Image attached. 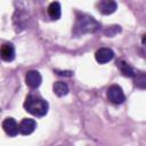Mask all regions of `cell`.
Segmentation results:
<instances>
[{"mask_svg":"<svg viewBox=\"0 0 146 146\" xmlns=\"http://www.w3.org/2000/svg\"><path fill=\"white\" fill-rule=\"evenodd\" d=\"M100 27L99 23L87 14H78L73 33L74 35H83L88 33H95Z\"/></svg>","mask_w":146,"mask_h":146,"instance_id":"1","label":"cell"},{"mask_svg":"<svg viewBox=\"0 0 146 146\" xmlns=\"http://www.w3.org/2000/svg\"><path fill=\"white\" fill-rule=\"evenodd\" d=\"M48 107H49V105H48L47 100H44L43 98H41L38 95H29L24 102L25 111L34 116H38V117L44 116L48 112Z\"/></svg>","mask_w":146,"mask_h":146,"instance_id":"2","label":"cell"},{"mask_svg":"<svg viewBox=\"0 0 146 146\" xmlns=\"http://www.w3.org/2000/svg\"><path fill=\"white\" fill-rule=\"evenodd\" d=\"M107 98L111 103H113L115 105L122 104L125 100L124 92H123L122 88L117 84H113L107 89Z\"/></svg>","mask_w":146,"mask_h":146,"instance_id":"3","label":"cell"},{"mask_svg":"<svg viewBox=\"0 0 146 146\" xmlns=\"http://www.w3.org/2000/svg\"><path fill=\"white\" fill-rule=\"evenodd\" d=\"M13 22H14V26L16 29V31H22L24 29L27 27V22H29V15L21 10V9H17L14 14V17H13Z\"/></svg>","mask_w":146,"mask_h":146,"instance_id":"4","label":"cell"},{"mask_svg":"<svg viewBox=\"0 0 146 146\" xmlns=\"http://www.w3.org/2000/svg\"><path fill=\"white\" fill-rule=\"evenodd\" d=\"M41 81H42V78H41V74H40L38 71L31 70V71H27V72H26L25 82H26V84H27L31 89H36V88H39V86L41 84Z\"/></svg>","mask_w":146,"mask_h":146,"instance_id":"5","label":"cell"},{"mask_svg":"<svg viewBox=\"0 0 146 146\" xmlns=\"http://www.w3.org/2000/svg\"><path fill=\"white\" fill-rule=\"evenodd\" d=\"M117 8V5L114 0H99L97 3V9L103 15H111Z\"/></svg>","mask_w":146,"mask_h":146,"instance_id":"6","label":"cell"},{"mask_svg":"<svg viewBox=\"0 0 146 146\" xmlns=\"http://www.w3.org/2000/svg\"><path fill=\"white\" fill-rule=\"evenodd\" d=\"M0 58L5 62H11L15 58V47L10 42L0 46Z\"/></svg>","mask_w":146,"mask_h":146,"instance_id":"7","label":"cell"},{"mask_svg":"<svg viewBox=\"0 0 146 146\" xmlns=\"http://www.w3.org/2000/svg\"><path fill=\"white\" fill-rule=\"evenodd\" d=\"M36 128V122L33 120V119H23L21 121V123L18 124V132L24 135V136H27V135H31Z\"/></svg>","mask_w":146,"mask_h":146,"instance_id":"8","label":"cell"},{"mask_svg":"<svg viewBox=\"0 0 146 146\" xmlns=\"http://www.w3.org/2000/svg\"><path fill=\"white\" fill-rule=\"evenodd\" d=\"M2 129L9 137H15L18 135V124L13 117H6L3 120Z\"/></svg>","mask_w":146,"mask_h":146,"instance_id":"9","label":"cell"},{"mask_svg":"<svg viewBox=\"0 0 146 146\" xmlns=\"http://www.w3.org/2000/svg\"><path fill=\"white\" fill-rule=\"evenodd\" d=\"M95 58L99 64H105L108 63L110 60H112L114 58V51L110 48H100L96 51L95 54Z\"/></svg>","mask_w":146,"mask_h":146,"instance_id":"10","label":"cell"},{"mask_svg":"<svg viewBox=\"0 0 146 146\" xmlns=\"http://www.w3.org/2000/svg\"><path fill=\"white\" fill-rule=\"evenodd\" d=\"M48 15H49V17L51 18V19H54V21H57V19H59V17H60V15H62V8H60V5H59V2H57V1H52L49 6H48Z\"/></svg>","mask_w":146,"mask_h":146,"instance_id":"11","label":"cell"},{"mask_svg":"<svg viewBox=\"0 0 146 146\" xmlns=\"http://www.w3.org/2000/svg\"><path fill=\"white\" fill-rule=\"evenodd\" d=\"M116 66L119 67L120 72H121L124 76H127V78H133V76L136 75V72H135V70L131 67V65H129V64H128L127 62H124V60H117Z\"/></svg>","mask_w":146,"mask_h":146,"instance_id":"12","label":"cell"},{"mask_svg":"<svg viewBox=\"0 0 146 146\" xmlns=\"http://www.w3.org/2000/svg\"><path fill=\"white\" fill-rule=\"evenodd\" d=\"M52 90H54V94L56 96L63 97V96H66L68 94V86L65 82L57 81L52 84Z\"/></svg>","mask_w":146,"mask_h":146,"instance_id":"13","label":"cell"},{"mask_svg":"<svg viewBox=\"0 0 146 146\" xmlns=\"http://www.w3.org/2000/svg\"><path fill=\"white\" fill-rule=\"evenodd\" d=\"M133 78H135V81H136L137 87L140 88V89H145V87H146V76H145V73H143V72L136 73V75Z\"/></svg>","mask_w":146,"mask_h":146,"instance_id":"14","label":"cell"},{"mask_svg":"<svg viewBox=\"0 0 146 146\" xmlns=\"http://www.w3.org/2000/svg\"><path fill=\"white\" fill-rule=\"evenodd\" d=\"M121 32V27L119 25H113V26H108L105 31H104V34L106 36H114L116 35L117 33Z\"/></svg>","mask_w":146,"mask_h":146,"instance_id":"15","label":"cell"},{"mask_svg":"<svg viewBox=\"0 0 146 146\" xmlns=\"http://www.w3.org/2000/svg\"><path fill=\"white\" fill-rule=\"evenodd\" d=\"M58 75H65V76H71L72 72L71 71H55Z\"/></svg>","mask_w":146,"mask_h":146,"instance_id":"16","label":"cell"}]
</instances>
